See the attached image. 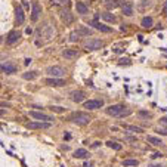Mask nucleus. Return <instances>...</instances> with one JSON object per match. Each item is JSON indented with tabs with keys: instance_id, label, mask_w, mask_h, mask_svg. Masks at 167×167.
<instances>
[{
	"instance_id": "412c9836",
	"label": "nucleus",
	"mask_w": 167,
	"mask_h": 167,
	"mask_svg": "<svg viewBox=\"0 0 167 167\" xmlns=\"http://www.w3.org/2000/svg\"><path fill=\"white\" fill-rule=\"evenodd\" d=\"M140 25H142L143 28H151V27H152V18H151V17H145V18H142Z\"/></svg>"
},
{
	"instance_id": "7ed1b4c3",
	"label": "nucleus",
	"mask_w": 167,
	"mask_h": 167,
	"mask_svg": "<svg viewBox=\"0 0 167 167\" xmlns=\"http://www.w3.org/2000/svg\"><path fill=\"white\" fill-rule=\"evenodd\" d=\"M46 74L50 76V77H56V78H61L62 76H65V70L59 65H53V67H49L46 70Z\"/></svg>"
},
{
	"instance_id": "473e14b6",
	"label": "nucleus",
	"mask_w": 167,
	"mask_h": 167,
	"mask_svg": "<svg viewBox=\"0 0 167 167\" xmlns=\"http://www.w3.org/2000/svg\"><path fill=\"white\" fill-rule=\"evenodd\" d=\"M148 167H164V166H161V164H151V166H148Z\"/></svg>"
},
{
	"instance_id": "4be33fe9",
	"label": "nucleus",
	"mask_w": 167,
	"mask_h": 167,
	"mask_svg": "<svg viewBox=\"0 0 167 167\" xmlns=\"http://www.w3.org/2000/svg\"><path fill=\"white\" fill-rule=\"evenodd\" d=\"M146 142H149V143H152V145H155V146L163 145V140H161L160 137H155V136H146Z\"/></svg>"
},
{
	"instance_id": "f8f14e48",
	"label": "nucleus",
	"mask_w": 167,
	"mask_h": 167,
	"mask_svg": "<svg viewBox=\"0 0 167 167\" xmlns=\"http://www.w3.org/2000/svg\"><path fill=\"white\" fill-rule=\"evenodd\" d=\"M62 56L65 59H76V58L80 56V53L76 49H65V50H62Z\"/></svg>"
},
{
	"instance_id": "4468645a",
	"label": "nucleus",
	"mask_w": 167,
	"mask_h": 167,
	"mask_svg": "<svg viewBox=\"0 0 167 167\" xmlns=\"http://www.w3.org/2000/svg\"><path fill=\"white\" fill-rule=\"evenodd\" d=\"M84 98H86V93L83 92V90H76V92H73L71 93V99L74 101V102H83L84 101Z\"/></svg>"
},
{
	"instance_id": "cd10ccee",
	"label": "nucleus",
	"mask_w": 167,
	"mask_h": 167,
	"mask_svg": "<svg viewBox=\"0 0 167 167\" xmlns=\"http://www.w3.org/2000/svg\"><path fill=\"white\" fill-rule=\"evenodd\" d=\"M151 112H148V111H137V117L139 118H145V120H148V118H151Z\"/></svg>"
},
{
	"instance_id": "5701e85b",
	"label": "nucleus",
	"mask_w": 167,
	"mask_h": 167,
	"mask_svg": "<svg viewBox=\"0 0 167 167\" xmlns=\"http://www.w3.org/2000/svg\"><path fill=\"white\" fill-rule=\"evenodd\" d=\"M123 127H124L126 130H129V132H135V133H142V132H143V129H140V127H137V126H130V124H123Z\"/></svg>"
},
{
	"instance_id": "393cba45",
	"label": "nucleus",
	"mask_w": 167,
	"mask_h": 167,
	"mask_svg": "<svg viewBox=\"0 0 167 167\" xmlns=\"http://www.w3.org/2000/svg\"><path fill=\"white\" fill-rule=\"evenodd\" d=\"M107 146L111 148V149H115V151H120V149H121V145L117 143L115 140H108V142H107Z\"/></svg>"
},
{
	"instance_id": "c756f323",
	"label": "nucleus",
	"mask_w": 167,
	"mask_h": 167,
	"mask_svg": "<svg viewBox=\"0 0 167 167\" xmlns=\"http://www.w3.org/2000/svg\"><path fill=\"white\" fill-rule=\"evenodd\" d=\"M160 121H161L163 124H167V117H161V118H160Z\"/></svg>"
},
{
	"instance_id": "c85d7f7f",
	"label": "nucleus",
	"mask_w": 167,
	"mask_h": 167,
	"mask_svg": "<svg viewBox=\"0 0 167 167\" xmlns=\"http://www.w3.org/2000/svg\"><path fill=\"white\" fill-rule=\"evenodd\" d=\"M50 109L55 111V112H64L65 111V108H62V107H50Z\"/></svg>"
},
{
	"instance_id": "2f4dec72",
	"label": "nucleus",
	"mask_w": 167,
	"mask_h": 167,
	"mask_svg": "<svg viewBox=\"0 0 167 167\" xmlns=\"http://www.w3.org/2000/svg\"><path fill=\"white\" fill-rule=\"evenodd\" d=\"M158 157H161V154H160V152H155V154L152 155V158H158Z\"/></svg>"
},
{
	"instance_id": "0eeeda50",
	"label": "nucleus",
	"mask_w": 167,
	"mask_h": 167,
	"mask_svg": "<svg viewBox=\"0 0 167 167\" xmlns=\"http://www.w3.org/2000/svg\"><path fill=\"white\" fill-rule=\"evenodd\" d=\"M45 84L52 86V87H59V86L65 84V80L64 78H56V77H49V78L45 80Z\"/></svg>"
},
{
	"instance_id": "aec40b11",
	"label": "nucleus",
	"mask_w": 167,
	"mask_h": 167,
	"mask_svg": "<svg viewBox=\"0 0 167 167\" xmlns=\"http://www.w3.org/2000/svg\"><path fill=\"white\" fill-rule=\"evenodd\" d=\"M76 34L77 36H90L92 34V28H89V27H80V28L76 30Z\"/></svg>"
},
{
	"instance_id": "b1692460",
	"label": "nucleus",
	"mask_w": 167,
	"mask_h": 167,
	"mask_svg": "<svg viewBox=\"0 0 167 167\" xmlns=\"http://www.w3.org/2000/svg\"><path fill=\"white\" fill-rule=\"evenodd\" d=\"M37 76H39L37 71H28V73H24L22 74V77L25 80H34V78H37Z\"/></svg>"
},
{
	"instance_id": "a878e982",
	"label": "nucleus",
	"mask_w": 167,
	"mask_h": 167,
	"mask_svg": "<svg viewBox=\"0 0 167 167\" xmlns=\"http://www.w3.org/2000/svg\"><path fill=\"white\" fill-rule=\"evenodd\" d=\"M102 18H104L107 22H115V17H114L112 14H109V12H105V14H102Z\"/></svg>"
},
{
	"instance_id": "f03ea898",
	"label": "nucleus",
	"mask_w": 167,
	"mask_h": 167,
	"mask_svg": "<svg viewBox=\"0 0 167 167\" xmlns=\"http://www.w3.org/2000/svg\"><path fill=\"white\" fill-rule=\"evenodd\" d=\"M90 115L89 114H86V112H81V111H77V112H73L71 115H70V121H73V123H76V124H81V126H84V124H89L90 123Z\"/></svg>"
},
{
	"instance_id": "423d86ee",
	"label": "nucleus",
	"mask_w": 167,
	"mask_h": 167,
	"mask_svg": "<svg viewBox=\"0 0 167 167\" xmlns=\"http://www.w3.org/2000/svg\"><path fill=\"white\" fill-rule=\"evenodd\" d=\"M30 115L39 121H48V123H52L53 121V117L45 114V112H39V111H30Z\"/></svg>"
},
{
	"instance_id": "1a4fd4ad",
	"label": "nucleus",
	"mask_w": 167,
	"mask_h": 167,
	"mask_svg": "<svg viewBox=\"0 0 167 167\" xmlns=\"http://www.w3.org/2000/svg\"><path fill=\"white\" fill-rule=\"evenodd\" d=\"M33 9H31V21H37L39 19V17H40V14H42V6L37 3V2H33V6H31Z\"/></svg>"
},
{
	"instance_id": "f3484780",
	"label": "nucleus",
	"mask_w": 167,
	"mask_h": 167,
	"mask_svg": "<svg viewBox=\"0 0 167 167\" xmlns=\"http://www.w3.org/2000/svg\"><path fill=\"white\" fill-rule=\"evenodd\" d=\"M76 9H77V14H80V15H86L89 12V8L83 2H76Z\"/></svg>"
},
{
	"instance_id": "72a5a7b5",
	"label": "nucleus",
	"mask_w": 167,
	"mask_h": 167,
	"mask_svg": "<svg viewBox=\"0 0 167 167\" xmlns=\"http://www.w3.org/2000/svg\"><path fill=\"white\" fill-rule=\"evenodd\" d=\"M92 146H93V148H98V146H99V142H95V143H93Z\"/></svg>"
},
{
	"instance_id": "39448f33",
	"label": "nucleus",
	"mask_w": 167,
	"mask_h": 167,
	"mask_svg": "<svg viewBox=\"0 0 167 167\" xmlns=\"http://www.w3.org/2000/svg\"><path fill=\"white\" fill-rule=\"evenodd\" d=\"M104 107V101L102 99H89L87 102H84V108L86 109H99Z\"/></svg>"
},
{
	"instance_id": "6ab92c4d",
	"label": "nucleus",
	"mask_w": 167,
	"mask_h": 167,
	"mask_svg": "<svg viewBox=\"0 0 167 167\" xmlns=\"http://www.w3.org/2000/svg\"><path fill=\"white\" fill-rule=\"evenodd\" d=\"M74 157H76V158H87V157H89V152H87V149H84V148H78V149L74 151Z\"/></svg>"
},
{
	"instance_id": "9b49d317",
	"label": "nucleus",
	"mask_w": 167,
	"mask_h": 167,
	"mask_svg": "<svg viewBox=\"0 0 167 167\" xmlns=\"http://www.w3.org/2000/svg\"><path fill=\"white\" fill-rule=\"evenodd\" d=\"M89 25H92L95 30L102 31V33H111V31H112L111 27H107V25H104V24H99L98 21H92V22H89Z\"/></svg>"
},
{
	"instance_id": "f257e3e1",
	"label": "nucleus",
	"mask_w": 167,
	"mask_h": 167,
	"mask_svg": "<svg viewBox=\"0 0 167 167\" xmlns=\"http://www.w3.org/2000/svg\"><path fill=\"white\" fill-rule=\"evenodd\" d=\"M107 114L108 115H112V117H126V115H130V109H127L121 104H117V105L108 107L107 108Z\"/></svg>"
},
{
	"instance_id": "9d476101",
	"label": "nucleus",
	"mask_w": 167,
	"mask_h": 167,
	"mask_svg": "<svg viewBox=\"0 0 167 167\" xmlns=\"http://www.w3.org/2000/svg\"><path fill=\"white\" fill-rule=\"evenodd\" d=\"M19 37H21V33L19 31H11L8 36H6V43L8 45H14V43H17L18 40H19Z\"/></svg>"
},
{
	"instance_id": "20e7f679",
	"label": "nucleus",
	"mask_w": 167,
	"mask_h": 167,
	"mask_svg": "<svg viewBox=\"0 0 167 167\" xmlns=\"http://www.w3.org/2000/svg\"><path fill=\"white\" fill-rule=\"evenodd\" d=\"M104 46V42L102 40H98V39H90L87 42H84V48L87 50H98Z\"/></svg>"
},
{
	"instance_id": "ddd939ff",
	"label": "nucleus",
	"mask_w": 167,
	"mask_h": 167,
	"mask_svg": "<svg viewBox=\"0 0 167 167\" xmlns=\"http://www.w3.org/2000/svg\"><path fill=\"white\" fill-rule=\"evenodd\" d=\"M2 73H5V74H14V73H17V65H14L12 62H3L2 64Z\"/></svg>"
},
{
	"instance_id": "7c9ffc66",
	"label": "nucleus",
	"mask_w": 167,
	"mask_h": 167,
	"mask_svg": "<svg viewBox=\"0 0 167 167\" xmlns=\"http://www.w3.org/2000/svg\"><path fill=\"white\" fill-rule=\"evenodd\" d=\"M163 12H164V15H167V2H166L164 6H163Z\"/></svg>"
},
{
	"instance_id": "2eb2a0df",
	"label": "nucleus",
	"mask_w": 167,
	"mask_h": 167,
	"mask_svg": "<svg viewBox=\"0 0 167 167\" xmlns=\"http://www.w3.org/2000/svg\"><path fill=\"white\" fill-rule=\"evenodd\" d=\"M61 19H62L65 24H73L74 15H73L70 11H62V12H61Z\"/></svg>"
},
{
	"instance_id": "a211bd4d",
	"label": "nucleus",
	"mask_w": 167,
	"mask_h": 167,
	"mask_svg": "<svg viewBox=\"0 0 167 167\" xmlns=\"http://www.w3.org/2000/svg\"><path fill=\"white\" fill-rule=\"evenodd\" d=\"M121 11H123V14H124L126 17H132V15H133V5H132V3H124V5L121 6Z\"/></svg>"
},
{
	"instance_id": "dca6fc26",
	"label": "nucleus",
	"mask_w": 167,
	"mask_h": 167,
	"mask_svg": "<svg viewBox=\"0 0 167 167\" xmlns=\"http://www.w3.org/2000/svg\"><path fill=\"white\" fill-rule=\"evenodd\" d=\"M15 17H17V22H18V24H24L25 15H24V11H22L21 6H18V8L15 9Z\"/></svg>"
},
{
	"instance_id": "6e6552de",
	"label": "nucleus",
	"mask_w": 167,
	"mask_h": 167,
	"mask_svg": "<svg viewBox=\"0 0 167 167\" xmlns=\"http://www.w3.org/2000/svg\"><path fill=\"white\" fill-rule=\"evenodd\" d=\"M27 127L33 129V130H36V129H49L50 123H48V121H31V123L27 124Z\"/></svg>"
},
{
	"instance_id": "bb28decb",
	"label": "nucleus",
	"mask_w": 167,
	"mask_h": 167,
	"mask_svg": "<svg viewBox=\"0 0 167 167\" xmlns=\"http://www.w3.org/2000/svg\"><path fill=\"white\" fill-rule=\"evenodd\" d=\"M137 164H139L137 160H124V161H123V166H124V167H135V166H137Z\"/></svg>"
}]
</instances>
